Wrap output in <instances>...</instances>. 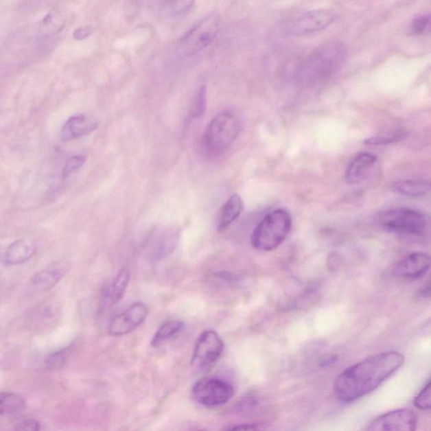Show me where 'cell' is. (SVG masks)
<instances>
[{
    "mask_svg": "<svg viewBox=\"0 0 431 431\" xmlns=\"http://www.w3.org/2000/svg\"><path fill=\"white\" fill-rule=\"evenodd\" d=\"M397 351H386L371 356L340 373L334 381V393L342 402H352L373 392L404 363Z\"/></svg>",
    "mask_w": 431,
    "mask_h": 431,
    "instance_id": "6da1fadb",
    "label": "cell"
},
{
    "mask_svg": "<svg viewBox=\"0 0 431 431\" xmlns=\"http://www.w3.org/2000/svg\"><path fill=\"white\" fill-rule=\"evenodd\" d=\"M347 57V47L343 43L329 40L307 56L300 67V75L307 80L328 77L342 68Z\"/></svg>",
    "mask_w": 431,
    "mask_h": 431,
    "instance_id": "7a4b0ae2",
    "label": "cell"
},
{
    "mask_svg": "<svg viewBox=\"0 0 431 431\" xmlns=\"http://www.w3.org/2000/svg\"><path fill=\"white\" fill-rule=\"evenodd\" d=\"M292 219L289 211L277 209L264 218L251 236V245L259 251H271L284 242L291 232Z\"/></svg>",
    "mask_w": 431,
    "mask_h": 431,
    "instance_id": "3957f363",
    "label": "cell"
},
{
    "mask_svg": "<svg viewBox=\"0 0 431 431\" xmlns=\"http://www.w3.org/2000/svg\"><path fill=\"white\" fill-rule=\"evenodd\" d=\"M240 132L235 117L229 113H222L208 124L203 136V146L207 153L219 155L228 150Z\"/></svg>",
    "mask_w": 431,
    "mask_h": 431,
    "instance_id": "277c9868",
    "label": "cell"
},
{
    "mask_svg": "<svg viewBox=\"0 0 431 431\" xmlns=\"http://www.w3.org/2000/svg\"><path fill=\"white\" fill-rule=\"evenodd\" d=\"M379 225L388 231L423 236L428 229V221L425 214L410 208H393L379 213L377 217Z\"/></svg>",
    "mask_w": 431,
    "mask_h": 431,
    "instance_id": "5b68a950",
    "label": "cell"
},
{
    "mask_svg": "<svg viewBox=\"0 0 431 431\" xmlns=\"http://www.w3.org/2000/svg\"><path fill=\"white\" fill-rule=\"evenodd\" d=\"M193 399L207 408L222 406L234 395V388L229 382L217 377L200 379L192 386Z\"/></svg>",
    "mask_w": 431,
    "mask_h": 431,
    "instance_id": "8992f818",
    "label": "cell"
},
{
    "mask_svg": "<svg viewBox=\"0 0 431 431\" xmlns=\"http://www.w3.org/2000/svg\"><path fill=\"white\" fill-rule=\"evenodd\" d=\"M224 351V343L214 330H206L196 341L191 359L196 370L207 371L215 365Z\"/></svg>",
    "mask_w": 431,
    "mask_h": 431,
    "instance_id": "52a82bcc",
    "label": "cell"
},
{
    "mask_svg": "<svg viewBox=\"0 0 431 431\" xmlns=\"http://www.w3.org/2000/svg\"><path fill=\"white\" fill-rule=\"evenodd\" d=\"M418 416L410 408H399L378 416L366 430L377 431H413L417 428Z\"/></svg>",
    "mask_w": 431,
    "mask_h": 431,
    "instance_id": "ba28073f",
    "label": "cell"
},
{
    "mask_svg": "<svg viewBox=\"0 0 431 431\" xmlns=\"http://www.w3.org/2000/svg\"><path fill=\"white\" fill-rule=\"evenodd\" d=\"M219 29L218 19L216 16H207L191 30L182 40V45L189 54L200 51L210 45Z\"/></svg>",
    "mask_w": 431,
    "mask_h": 431,
    "instance_id": "9c48e42d",
    "label": "cell"
},
{
    "mask_svg": "<svg viewBox=\"0 0 431 431\" xmlns=\"http://www.w3.org/2000/svg\"><path fill=\"white\" fill-rule=\"evenodd\" d=\"M336 14L328 10H314L308 11L297 18L290 25V36H305L323 31L331 25L336 21Z\"/></svg>",
    "mask_w": 431,
    "mask_h": 431,
    "instance_id": "30bf717a",
    "label": "cell"
},
{
    "mask_svg": "<svg viewBox=\"0 0 431 431\" xmlns=\"http://www.w3.org/2000/svg\"><path fill=\"white\" fill-rule=\"evenodd\" d=\"M148 307L143 303H135L111 321L109 333L113 336H126L142 325L147 318Z\"/></svg>",
    "mask_w": 431,
    "mask_h": 431,
    "instance_id": "8fae6325",
    "label": "cell"
},
{
    "mask_svg": "<svg viewBox=\"0 0 431 431\" xmlns=\"http://www.w3.org/2000/svg\"><path fill=\"white\" fill-rule=\"evenodd\" d=\"M430 258L423 252L413 253L397 262L392 270L393 276L404 279H418L428 272Z\"/></svg>",
    "mask_w": 431,
    "mask_h": 431,
    "instance_id": "7c38bea8",
    "label": "cell"
},
{
    "mask_svg": "<svg viewBox=\"0 0 431 431\" xmlns=\"http://www.w3.org/2000/svg\"><path fill=\"white\" fill-rule=\"evenodd\" d=\"M98 128V122L87 115H75L69 119L63 125L61 137L63 142L80 139L91 135Z\"/></svg>",
    "mask_w": 431,
    "mask_h": 431,
    "instance_id": "4fadbf2b",
    "label": "cell"
},
{
    "mask_svg": "<svg viewBox=\"0 0 431 431\" xmlns=\"http://www.w3.org/2000/svg\"><path fill=\"white\" fill-rule=\"evenodd\" d=\"M377 162L376 156L369 153H360L352 159L345 173V180L350 185H359L370 176L371 171Z\"/></svg>",
    "mask_w": 431,
    "mask_h": 431,
    "instance_id": "5bb4252c",
    "label": "cell"
},
{
    "mask_svg": "<svg viewBox=\"0 0 431 431\" xmlns=\"http://www.w3.org/2000/svg\"><path fill=\"white\" fill-rule=\"evenodd\" d=\"M69 267L65 263H55L47 269L39 271L32 278V283L40 290L54 288L68 272Z\"/></svg>",
    "mask_w": 431,
    "mask_h": 431,
    "instance_id": "9a60e30c",
    "label": "cell"
},
{
    "mask_svg": "<svg viewBox=\"0 0 431 431\" xmlns=\"http://www.w3.org/2000/svg\"><path fill=\"white\" fill-rule=\"evenodd\" d=\"M36 248L31 240H17L10 245L5 255L7 266L20 265L29 261L34 255Z\"/></svg>",
    "mask_w": 431,
    "mask_h": 431,
    "instance_id": "2e32d148",
    "label": "cell"
},
{
    "mask_svg": "<svg viewBox=\"0 0 431 431\" xmlns=\"http://www.w3.org/2000/svg\"><path fill=\"white\" fill-rule=\"evenodd\" d=\"M244 202L241 196L234 194L230 196L219 213L218 219V231H224L242 213Z\"/></svg>",
    "mask_w": 431,
    "mask_h": 431,
    "instance_id": "e0dca14e",
    "label": "cell"
},
{
    "mask_svg": "<svg viewBox=\"0 0 431 431\" xmlns=\"http://www.w3.org/2000/svg\"><path fill=\"white\" fill-rule=\"evenodd\" d=\"M179 240V229L177 226H169L159 236L152 255L157 259L167 257L176 248Z\"/></svg>",
    "mask_w": 431,
    "mask_h": 431,
    "instance_id": "ac0fdd59",
    "label": "cell"
},
{
    "mask_svg": "<svg viewBox=\"0 0 431 431\" xmlns=\"http://www.w3.org/2000/svg\"><path fill=\"white\" fill-rule=\"evenodd\" d=\"M130 277L129 270H122L119 272L113 281L103 291L104 304L105 305H113L124 297L126 290L128 287Z\"/></svg>",
    "mask_w": 431,
    "mask_h": 431,
    "instance_id": "d6986e66",
    "label": "cell"
},
{
    "mask_svg": "<svg viewBox=\"0 0 431 431\" xmlns=\"http://www.w3.org/2000/svg\"><path fill=\"white\" fill-rule=\"evenodd\" d=\"M390 189L401 195L419 198L428 194L430 184L427 180H399L393 182Z\"/></svg>",
    "mask_w": 431,
    "mask_h": 431,
    "instance_id": "ffe728a7",
    "label": "cell"
},
{
    "mask_svg": "<svg viewBox=\"0 0 431 431\" xmlns=\"http://www.w3.org/2000/svg\"><path fill=\"white\" fill-rule=\"evenodd\" d=\"M25 408L23 397L13 393L0 392V415L20 414Z\"/></svg>",
    "mask_w": 431,
    "mask_h": 431,
    "instance_id": "44dd1931",
    "label": "cell"
},
{
    "mask_svg": "<svg viewBox=\"0 0 431 431\" xmlns=\"http://www.w3.org/2000/svg\"><path fill=\"white\" fill-rule=\"evenodd\" d=\"M184 328V323L180 321H170L163 323L155 333L151 345L153 347H159L163 342L169 340L176 336Z\"/></svg>",
    "mask_w": 431,
    "mask_h": 431,
    "instance_id": "7402d4cb",
    "label": "cell"
},
{
    "mask_svg": "<svg viewBox=\"0 0 431 431\" xmlns=\"http://www.w3.org/2000/svg\"><path fill=\"white\" fill-rule=\"evenodd\" d=\"M65 23V19L63 18L61 12L53 11L43 19L40 25V32L43 36H54L61 31Z\"/></svg>",
    "mask_w": 431,
    "mask_h": 431,
    "instance_id": "603a6c76",
    "label": "cell"
},
{
    "mask_svg": "<svg viewBox=\"0 0 431 431\" xmlns=\"http://www.w3.org/2000/svg\"><path fill=\"white\" fill-rule=\"evenodd\" d=\"M74 351V345H70L69 347L62 349L58 351L54 352L45 360V367L47 370L56 371L61 369L68 362L70 356H72Z\"/></svg>",
    "mask_w": 431,
    "mask_h": 431,
    "instance_id": "cb8c5ba5",
    "label": "cell"
},
{
    "mask_svg": "<svg viewBox=\"0 0 431 431\" xmlns=\"http://www.w3.org/2000/svg\"><path fill=\"white\" fill-rule=\"evenodd\" d=\"M207 109V90L205 86H202L200 89L198 95L196 96L194 100V105L192 106L191 111V118L192 120L194 119H200L205 113Z\"/></svg>",
    "mask_w": 431,
    "mask_h": 431,
    "instance_id": "d4e9b609",
    "label": "cell"
},
{
    "mask_svg": "<svg viewBox=\"0 0 431 431\" xmlns=\"http://www.w3.org/2000/svg\"><path fill=\"white\" fill-rule=\"evenodd\" d=\"M431 17L430 14H423L415 17L410 25V33L414 36H421L429 31Z\"/></svg>",
    "mask_w": 431,
    "mask_h": 431,
    "instance_id": "484cf974",
    "label": "cell"
},
{
    "mask_svg": "<svg viewBox=\"0 0 431 431\" xmlns=\"http://www.w3.org/2000/svg\"><path fill=\"white\" fill-rule=\"evenodd\" d=\"M87 161V157L85 155H76L68 159L62 170V177L67 178L73 173L79 171L84 163Z\"/></svg>",
    "mask_w": 431,
    "mask_h": 431,
    "instance_id": "4316f807",
    "label": "cell"
},
{
    "mask_svg": "<svg viewBox=\"0 0 431 431\" xmlns=\"http://www.w3.org/2000/svg\"><path fill=\"white\" fill-rule=\"evenodd\" d=\"M430 386L431 382L429 379L425 386H423L421 391L415 397L414 400L415 406L421 410H430L431 406L430 399Z\"/></svg>",
    "mask_w": 431,
    "mask_h": 431,
    "instance_id": "83f0119b",
    "label": "cell"
},
{
    "mask_svg": "<svg viewBox=\"0 0 431 431\" xmlns=\"http://www.w3.org/2000/svg\"><path fill=\"white\" fill-rule=\"evenodd\" d=\"M404 133H393V135H382L369 137V139L364 141V143L366 145H386L393 143L399 142L404 139Z\"/></svg>",
    "mask_w": 431,
    "mask_h": 431,
    "instance_id": "f1b7e54d",
    "label": "cell"
},
{
    "mask_svg": "<svg viewBox=\"0 0 431 431\" xmlns=\"http://www.w3.org/2000/svg\"><path fill=\"white\" fill-rule=\"evenodd\" d=\"M195 0H169L168 7L171 13L182 14L192 8Z\"/></svg>",
    "mask_w": 431,
    "mask_h": 431,
    "instance_id": "f546056e",
    "label": "cell"
},
{
    "mask_svg": "<svg viewBox=\"0 0 431 431\" xmlns=\"http://www.w3.org/2000/svg\"><path fill=\"white\" fill-rule=\"evenodd\" d=\"M40 428H42V427H40V423L33 419H22V421H19L16 426L14 427V430H16L36 431L40 430Z\"/></svg>",
    "mask_w": 431,
    "mask_h": 431,
    "instance_id": "4dcf8cb0",
    "label": "cell"
},
{
    "mask_svg": "<svg viewBox=\"0 0 431 431\" xmlns=\"http://www.w3.org/2000/svg\"><path fill=\"white\" fill-rule=\"evenodd\" d=\"M92 33V29L90 27H81L77 29L75 32H73L74 39L78 40H82L85 38H87L88 36H90Z\"/></svg>",
    "mask_w": 431,
    "mask_h": 431,
    "instance_id": "1f68e13d",
    "label": "cell"
},
{
    "mask_svg": "<svg viewBox=\"0 0 431 431\" xmlns=\"http://www.w3.org/2000/svg\"><path fill=\"white\" fill-rule=\"evenodd\" d=\"M258 426L254 425V423H243V425H237L235 426L229 427L226 430H257Z\"/></svg>",
    "mask_w": 431,
    "mask_h": 431,
    "instance_id": "d6a6232c",
    "label": "cell"
},
{
    "mask_svg": "<svg viewBox=\"0 0 431 431\" xmlns=\"http://www.w3.org/2000/svg\"><path fill=\"white\" fill-rule=\"evenodd\" d=\"M430 292V282H428V283H427V285L425 286V288L421 290V292H419V294H421V296L423 297L429 296Z\"/></svg>",
    "mask_w": 431,
    "mask_h": 431,
    "instance_id": "836d02e7",
    "label": "cell"
}]
</instances>
